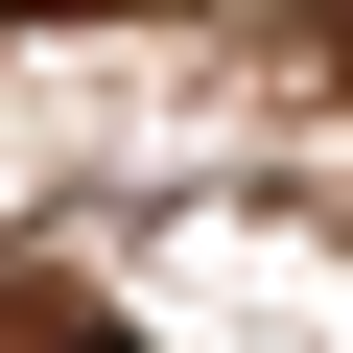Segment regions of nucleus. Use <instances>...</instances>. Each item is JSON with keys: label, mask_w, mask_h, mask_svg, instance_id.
Segmentation results:
<instances>
[{"label": "nucleus", "mask_w": 353, "mask_h": 353, "mask_svg": "<svg viewBox=\"0 0 353 353\" xmlns=\"http://www.w3.org/2000/svg\"><path fill=\"white\" fill-rule=\"evenodd\" d=\"M0 24H118V0H0Z\"/></svg>", "instance_id": "f257e3e1"}, {"label": "nucleus", "mask_w": 353, "mask_h": 353, "mask_svg": "<svg viewBox=\"0 0 353 353\" xmlns=\"http://www.w3.org/2000/svg\"><path fill=\"white\" fill-rule=\"evenodd\" d=\"M48 353H118V330H48Z\"/></svg>", "instance_id": "f03ea898"}]
</instances>
